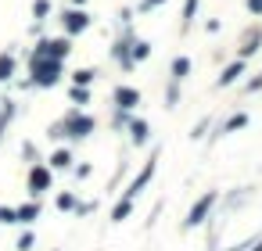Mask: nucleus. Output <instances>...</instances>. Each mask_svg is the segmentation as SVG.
<instances>
[{
  "label": "nucleus",
  "instance_id": "0eeeda50",
  "mask_svg": "<svg viewBox=\"0 0 262 251\" xmlns=\"http://www.w3.org/2000/svg\"><path fill=\"white\" fill-rule=\"evenodd\" d=\"M65 18H68V29H72V32L86 29V15H83V11H72V15H65Z\"/></svg>",
  "mask_w": 262,
  "mask_h": 251
},
{
  "label": "nucleus",
  "instance_id": "39448f33",
  "mask_svg": "<svg viewBox=\"0 0 262 251\" xmlns=\"http://www.w3.org/2000/svg\"><path fill=\"white\" fill-rule=\"evenodd\" d=\"M115 101H119L122 108H133V104L140 101V94H137V90H129V87H119V90H115Z\"/></svg>",
  "mask_w": 262,
  "mask_h": 251
},
{
  "label": "nucleus",
  "instance_id": "f3484780",
  "mask_svg": "<svg viewBox=\"0 0 262 251\" xmlns=\"http://www.w3.org/2000/svg\"><path fill=\"white\" fill-rule=\"evenodd\" d=\"M251 11H262V0H251Z\"/></svg>",
  "mask_w": 262,
  "mask_h": 251
},
{
  "label": "nucleus",
  "instance_id": "423d86ee",
  "mask_svg": "<svg viewBox=\"0 0 262 251\" xmlns=\"http://www.w3.org/2000/svg\"><path fill=\"white\" fill-rule=\"evenodd\" d=\"M68 130H72V137H86L94 130V122L90 118H68Z\"/></svg>",
  "mask_w": 262,
  "mask_h": 251
},
{
  "label": "nucleus",
  "instance_id": "2eb2a0df",
  "mask_svg": "<svg viewBox=\"0 0 262 251\" xmlns=\"http://www.w3.org/2000/svg\"><path fill=\"white\" fill-rule=\"evenodd\" d=\"M144 133H147V126H144V122H133V137L144 140Z\"/></svg>",
  "mask_w": 262,
  "mask_h": 251
},
{
  "label": "nucleus",
  "instance_id": "6e6552de",
  "mask_svg": "<svg viewBox=\"0 0 262 251\" xmlns=\"http://www.w3.org/2000/svg\"><path fill=\"white\" fill-rule=\"evenodd\" d=\"M36 216H40V208H36V204H25V208H18V212H15V219H22V223H32Z\"/></svg>",
  "mask_w": 262,
  "mask_h": 251
},
{
  "label": "nucleus",
  "instance_id": "1a4fd4ad",
  "mask_svg": "<svg viewBox=\"0 0 262 251\" xmlns=\"http://www.w3.org/2000/svg\"><path fill=\"white\" fill-rule=\"evenodd\" d=\"M241 72H244V65H241V61H237V65H230V68H227V72H223V75H219V82H223V87H227V82H234V79H237V75H241Z\"/></svg>",
  "mask_w": 262,
  "mask_h": 251
},
{
  "label": "nucleus",
  "instance_id": "f03ea898",
  "mask_svg": "<svg viewBox=\"0 0 262 251\" xmlns=\"http://www.w3.org/2000/svg\"><path fill=\"white\" fill-rule=\"evenodd\" d=\"M212 201H215V194H205V197H201V201L191 208V219H187V226H198V223H201V216L212 208Z\"/></svg>",
  "mask_w": 262,
  "mask_h": 251
},
{
  "label": "nucleus",
  "instance_id": "9b49d317",
  "mask_svg": "<svg viewBox=\"0 0 262 251\" xmlns=\"http://www.w3.org/2000/svg\"><path fill=\"white\" fill-rule=\"evenodd\" d=\"M68 161H72V154H68V151H58L51 165H54V169H65V165H68Z\"/></svg>",
  "mask_w": 262,
  "mask_h": 251
},
{
  "label": "nucleus",
  "instance_id": "dca6fc26",
  "mask_svg": "<svg viewBox=\"0 0 262 251\" xmlns=\"http://www.w3.org/2000/svg\"><path fill=\"white\" fill-rule=\"evenodd\" d=\"M90 79H94V72H86V68H83V72H76V82H90Z\"/></svg>",
  "mask_w": 262,
  "mask_h": 251
},
{
  "label": "nucleus",
  "instance_id": "9d476101",
  "mask_svg": "<svg viewBox=\"0 0 262 251\" xmlns=\"http://www.w3.org/2000/svg\"><path fill=\"white\" fill-rule=\"evenodd\" d=\"M187 72H191V61H187V58H176V61H172V75H176V79H183Z\"/></svg>",
  "mask_w": 262,
  "mask_h": 251
},
{
  "label": "nucleus",
  "instance_id": "ddd939ff",
  "mask_svg": "<svg viewBox=\"0 0 262 251\" xmlns=\"http://www.w3.org/2000/svg\"><path fill=\"white\" fill-rule=\"evenodd\" d=\"M47 11H51L47 0H36V4H32V15H47Z\"/></svg>",
  "mask_w": 262,
  "mask_h": 251
},
{
  "label": "nucleus",
  "instance_id": "f8f14e48",
  "mask_svg": "<svg viewBox=\"0 0 262 251\" xmlns=\"http://www.w3.org/2000/svg\"><path fill=\"white\" fill-rule=\"evenodd\" d=\"M126 216H129V201H122V204H119V208H115V216H111V219H119V223H122V219H126Z\"/></svg>",
  "mask_w": 262,
  "mask_h": 251
},
{
  "label": "nucleus",
  "instance_id": "a211bd4d",
  "mask_svg": "<svg viewBox=\"0 0 262 251\" xmlns=\"http://www.w3.org/2000/svg\"><path fill=\"white\" fill-rule=\"evenodd\" d=\"M144 4H147V8H151V4H162V0H144Z\"/></svg>",
  "mask_w": 262,
  "mask_h": 251
},
{
  "label": "nucleus",
  "instance_id": "4468645a",
  "mask_svg": "<svg viewBox=\"0 0 262 251\" xmlns=\"http://www.w3.org/2000/svg\"><path fill=\"white\" fill-rule=\"evenodd\" d=\"M11 68H15V65H11V58H0V79L11 75Z\"/></svg>",
  "mask_w": 262,
  "mask_h": 251
},
{
  "label": "nucleus",
  "instance_id": "f257e3e1",
  "mask_svg": "<svg viewBox=\"0 0 262 251\" xmlns=\"http://www.w3.org/2000/svg\"><path fill=\"white\" fill-rule=\"evenodd\" d=\"M32 75L43 82V87H51V82L58 79V61L51 58V61H43V58H32Z\"/></svg>",
  "mask_w": 262,
  "mask_h": 251
},
{
  "label": "nucleus",
  "instance_id": "20e7f679",
  "mask_svg": "<svg viewBox=\"0 0 262 251\" xmlns=\"http://www.w3.org/2000/svg\"><path fill=\"white\" fill-rule=\"evenodd\" d=\"M47 183H51L47 169H32V176H29V187H32V194H40V190H43Z\"/></svg>",
  "mask_w": 262,
  "mask_h": 251
},
{
  "label": "nucleus",
  "instance_id": "7ed1b4c3",
  "mask_svg": "<svg viewBox=\"0 0 262 251\" xmlns=\"http://www.w3.org/2000/svg\"><path fill=\"white\" fill-rule=\"evenodd\" d=\"M151 176H155V161H151V165H144V173H140V176L133 180V187H129L126 194H129V197H137V194H140V187H144L147 180H151Z\"/></svg>",
  "mask_w": 262,
  "mask_h": 251
}]
</instances>
